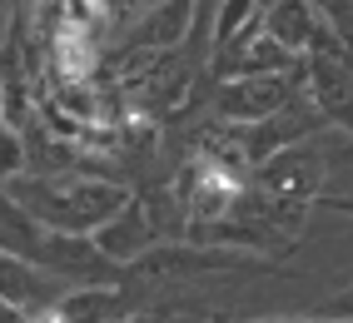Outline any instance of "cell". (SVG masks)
I'll return each mask as SVG.
<instances>
[{
    "mask_svg": "<svg viewBox=\"0 0 353 323\" xmlns=\"http://www.w3.org/2000/svg\"><path fill=\"white\" fill-rule=\"evenodd\" d=\"M10 194L26 204V214L60 234H95L105 219H114L134 199L125 184L95 174H45V179H10Z\"/></svg>",
    "mask_w": 353,
    "mask_h": 323,
    "instance_id": "6da1fadb",
    "label": "cell"
},
{
    "mask_svg": "<svg viewBox=\"0 0 353 323\" xmlns=\"http://www.w3.org/2000/svg\"><path fill=\"white\" fill-rule=\"evenodd\" d=\"M174 194H179V209L190 214V224H214V219H224L234 204H239L244 169H234V165H224V159L199 149V159L184 165Z\"/></svg>",
    "mask_w": 353,
    "mask_h": 323,
    "instance_id": "7a4b0ae2",
    "label": "cell"
},
{
    "mask_svg": "<svg viewBox=\"0 0 353 323\" xmlns=\"http://www.w3.org/2000/svg\"><path fill=\"white\" fill-rule=\"evenodd\" d=\"M303 95V65L299 70H279V75H239V80H219L214 90V120H264L279 114Z\"/></svg>",
    "mask_w": 353,
    "mask_h": 323,
    "instance_id": "3957f363",
    "label": "cell"
},
{
    "mask_svg": "<svg viewBox=\"0 0 353 323\" xmlns=\"http://www.w3.org/2000/svg\"><path fill=\"white\" fill-rule=\"evenodd\" d=\"M323 169H328L323 154L299 140V145H289V149L269 154L264 165H254V169L244 174V184H249V189H259V194H274V199H303V204H314L319 184H323Z\"/></svg>",
    "mask_w": 353,
    "mask_h": 323,
    "instance_id": "277c9868",
    "label": "cell"
},
{
    "mask_svg": "<svg viewBox=\"0 0 353 323\" xmlns=\"http://www.w3.org/2000/svg\"><path fill=\"white\" fill-rule=\"evenodd\" d=\"M303 85H309V100L323 110V120L353 134V50H343V45L309 50L303 55Z\"/></svg>",
    "mask_w": 353,
    "mask_h": 323,
    "instance_id": "5b68a950",
    "label": "cell"
},
{
    "mask_svg": "<svg viewBox=\"0 0 353 323\" xmlns=\"http://www.w3.org/2000/svg\"><path fill=\"white\" fill-rule=\"evenodd\" d=\"M194 25V0H159V6L130 30V40L120 45V65L139 60V55H159V50H174V45L190 35Z\"/></svg>",
    "mask_w": 353,
    "mask_h": 323,
    "instance_id": "8992f818",
    "label": "cell"
},
{
    "mask_svg": "<svg viewBox=\"0 0 353 323\" xmlns=\"http://www.w3.org/2000/svg\"><path fill=\"white\" fill-rule=\"evenodd\" d=\"M90 239H95V244L110 253V259L134 264L145 249H154V244H159V219H154V214H150L139 199H130L125 209L114 214V219H105V224H100Z\"/></svg>",
    "mask_w": 353,
    "mask_h": 323,
    "instance_id": "52a82bcc",
    "label": "cell"
},
{
    "mask_svg": "<svg viewBox=\"0 0 353 323\" xmlns=\"http://www.w3.org/2000/svg\"><path fill=\"white\" fill-rule=\"evenodd\" d=\"M303 55H294L289 45H279L269 30H259L254 40L244 45H234V50L219 60V65H209L214 70V80H239V75H279V70H299Z\"/></svg>",
    "mask_w": 353,
    "mask_h": 323,
    "instance_id": "ba28073f",
    "label": "cell"
},
{
    "mask_svg": "<svg viewBox=\"0 0 353 323\" xmlns=\"http://www.w3.org/2000/svg\"><path fill=\"white\" fill-rule=\"evenodd\" d=\"M259 30H264V10H259V0H219L214 40H209V65H219L234 45L254 40Z\"/></svg>",
    "mask_w": 353,
    "mask_h": 323,
    "instance_id": "9c48e42d",
    "label": "cell"
},
{
    "mask_svg": "<svg viewBox=\"0 0 353 323\" xmlns=\"http://www.w3.org/2000/svg\"><path fill=\"white\" fill-rule=\"evenodd\" d=\"M26 159H30V149H26V129L0 120V184H10L15 174H26Z\"/></svg>",
    "mask_w": 353,
    "mask_h": 323,
    "instance_id": "30bf717a",
    "label": "cell"
},
{
    "mask_svg": "<svg viewBox=\"0 0 353 323\" xmlns=\"http://www.w3.org/2000/svg\"><path fill=\"white\" fill-rule=\"evenodd\" d=\"M309 6H314V15L323 20V25L353 50V0H309Z\"/></svg>",
    "mask_w": 353,
    "mask_h": 323,
    "instance_id": "8fae6325",
    "label": "cell"
},
{
    "mask_svg": "<svg viewBox=\"0 0 353 323\" xmlns=\"http://www.w3.org/2000/svg\"><path fill=\"white\" fill-rule=\"evenodd\" d=\"M314 313H328V318H353V279H348L334 298H323V304H319Z\"/></svg>",
    "mask_w": 353,
    "mask_h": 323,
    "instance_id": "7c38bea8",
    "label": "cell"
},
{
    "mask_svg": "<svg viewBox=\"0 0 353 323\" xmlns=\"http://www.w3.org/2000/svg\"><path fill=\"white\" fill-rule=\"evenodd\" d=\"M254 323H353V318H328V313H284V318H254Z\"/></svg>",
    "mask_w": 353,
    "mask_h": 323,
    "instance_id": "4fadbf2b",
    "label": "cell"
},
{
    "mask_svg": "<svg viewBox=\"0 0 353 323\" xmlns=\"http://www.w3.org/2000/svg\"><path fill=\"white\" fill-rule=\"evenodd\" d=\"M0 323H35V313L20 309V304H10V298H0Z\"/></svg>",
    "mask_w": 353,
    "mask_h": 323,
    "instance_id": "5bb4252c",
    "label": "cell"
},
{
    "mask_svg": "<svg viewBox=\"0 0 353 323\" xmlns=\"http://www.w3.org/2000/svg\"><path fill=\"white\" fill-rule=\"evenodd\" d=\"M314 204H319V209H334V214H348V219H353V199H343V194H314Z\"/></svg>",
    "mask_w": 353,
    "mask_h": 323,
    "instance_id": "9a60e30c",
    "label": "cell"
},
{
    "mask_svg": "<svg viewBox=\"0 0 353 323\" xmlns=\"http://www.w3.org/2000/svg\"><path fill=\"white\" fill-rule=\"evenodd\" d=\"M114 323H164V313H130V318H114Z\"/></svg>",
    "mask_w": 353,
    "mask_h": 323,
    "instance_id": "2e32d148",
    "label": "cell"
}]
</instances>
